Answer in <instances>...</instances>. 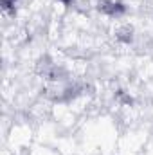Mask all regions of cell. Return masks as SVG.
<instances>
[{"label": "cell", "instance_id": "1", "mask_svg": "<svg viewBox=\"0 0 153 155\" xmlns=\"http://www.w3.org/2000/svg\"><path fill=\"white\" fill-rule=\"evenodd\" d=\"M97 9L106 15V16H112V18H119L126 13V5L119 0H99L97 4Z\"/></svg>", "mask_w": 153, "mask_h": 155}, {"label": "cell", "instance_id": "2", "mask_svg": "<svg viewBox=\"0 0 153 155\" xmlns=\"http://www.w3.org/2000/svg\"><path fill=\"white\" fill-rule=\"evenodd\" d=\"M132 35H133V29H132L130 25H124V27H121V29L115 33L117 40H119V41H122V43H130L132 38H133Z\"/></svg>", "mask_w": 153, "mask_h": 155}, {"label": "cell", "instance_id": "3", "mask_svg": "<svg viewBox=\"0 0 153 155\" xmlns=\"http://www.w3.org/2000/svg\"><path fill=\"white\" fill-rule=\"evenodd\" d=\"M15 2L16 0H2L0 4H2V9L4 11H13L15 9Z\"/></svg>", "mask_w": 153, "mask_h": 155}, {"label": "cell", "instance_id": "4", "mask_svg": "<svg viewBox=\"0 0 153 155\" xmlns=\"http://www.w3.org/2000/svg\"><path fill=\"white\" fill-rule=\"evenodd\" d=\"M117 97H119V99H121L122 103H128V105L132 103V97H130V96H126V94H124L122 90H119V92H117Z\"/></svg>", "mask_w": 153, "mask_h": 155}, {"label": "cell", "instance_id": "5", "mask_svg": "<svg viewBox=\"0 0 153 155\" xmlns=\"http://www.w3.org/2000/svg\"><path fill=\"white\" fill-rule=\"evenodd\" d=\"M60 2H63L65 5H69V4H72V0H60Z\"/></svg>", "mask_w": 153, "mask_h": 155}]
</instances>
